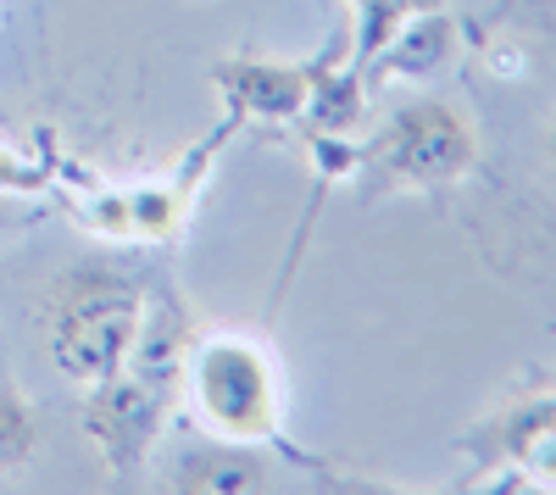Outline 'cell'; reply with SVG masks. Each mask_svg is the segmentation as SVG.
Here are the masks:
<instances>
[{
  "instance_id": "ba28073f",
  "label": "cell",
  "mask_w": 556,
  "mask_h": 495,
  "mask_svg": "<svg viewBox=\"0 0 556 495\" xmlns=\"http://www.w3.org/2000/svg\"><path fill=\"white\" fill-rule=\"evenodd\" d=\"M39 445V423H34V407L17 395V390H0V479H12Z\"/></svg>"
},
{
  "instance_id": "9c48e42d",
  "label": "cell",
  "mask_w": 556,
  "mask_h": 495,
  "mask_svg": "<svg viewBox=\"0 0 556 495\" xmlns=\"http://www.w3.org/2000/svg\"><path fill=\"white\" fill-rule=\"evenodd\" d=\"M351 7H362V45H356V62H374L390 34L412 17V12H424L434 7V0H351Z\"/></svg>"
},
{
  "instance_id": "30bf717a",
  "label": "cell",
  "mask_w": 556,
  "mask_h": 495,
  "mask_svg": "<svg viewBox=\"0 0 556 495\" xmlns=\"http://www.w3.org/2000/svg\"><path fill=\"white\" fill-rule=\"evenodd\" d=\"M551 156H556V134H551Z\"/></svg>"
},
{
  "instance_id": "6da1fadb",
  "label": "cell",
  "mask_w": 556,
  "mask_h": 495,
  "mask_svg": "<svg viewBox=\"0 0 556 495\" xmlns=\"http://www.w3.org/2000/svg\"><path fill=\"white\" fill-rule=\"evenodd\" d=\"M146 334V290L106 267L67 274L51 295V356L73 384H101L123 373Z\"/></svg>"
},
{
  "instance_id": "52a82bcc",
  "label": "cell",
  "mask_w": 556,
  "mask_h": 495,
  "mask_svg": "<svg viewBox=\"0 0 556 495\" xmlns=\"http://www.w3.org/2000/svg\"><path fill=\"white\" fill-rule=\"evenodd\" d=\"M173 484L184 495H245V490H267V473H262V462L245 452V445L223 440V445L195 452L190 462L173 473Z\"/></svg>"
},
{
  "instance_id": "277c9868",
  "label": "cell",
  "mask_w": 556,
  "mask_h": 495,
  "mask_svg": "<svg viewBox=\"0 0 556 495\" xmlns=\"http://www.w3.org/2000/svg\"><path fill=\"white\" fill-rule=\"evenodd\" d=\"M89 390H96L89 407H84L89 440H96V452L106 457L112 473H134L139 462H146L156 429H162V384L151 373L123 368V373L89 384Z\"/></svg>"
},
{
  "instance_id": "8fae6325",
  "label": "cell",
  "mask_w": 556,
  "mask_h": 495,
  "mask_svg": "<svg viewBox=\"0 0 556 495\" xmlns=\"http://www.w3.org/2000/svg\"><path fill=\"white\" fill-rule=\"evenodd\" d=\"M0 217H7V206H0Z\"/></svg>"
},
{
  "instance_id": "5b68a950",
  "label": "cell",
  "mask_w": 556,
  "mask_h": 495,
  "mask_svg": "<svg viewBox=\"0 0 556 495\" xmlns=\"http://www.w3.org/2000/svg\"><path fill=\"white\" fill-rule=\"evenodd\" d=\"M217 84L228 89L235 112L245 117H295L312 101L317 67H278V62H228L217 67Z\"/></svg>"
},
{
  "instance_id": "7a4b0ae2",
  "label": "cell",
  "mask_w": 556,
  "mask_h": 495,
  "mask_svg": "<svg viewBox=\"0 0 556 495\" xmlns=\"http://www.w3.org/2000/svg\"><path fill=\"white\" fill-rule=\"evenodd\" d=\"M190 401L201 423L217 440L235 445H267L278 440V418H285V384H278L273 351L251 334H206L190 351Z\"/></svg>"
},
{
  "instance_id": "3957f363",
  "label": "cell",
  "mask_w": 556,
  "mask_h": 495,
  "mask_svg": "<svg viewBox=\"0 0 556 495\" xmlns=\"http://www.w3.org/2000/svg\"><path fill=\"white\" fill-rule=\"evenodd\" d=\"M479 162V134L445 101H412L390 117V128L374 140V167L401 190H440L468 178Z\"/></svg>"
},
{
  "instance_id": "8992f818",
  "label": "cell",
  "mask_w": 556,
  "mask_h": 495,
  "mask_svg": "<svg viewBox=\"0 0 556 495\" xmlns=\"http://www.w3.org/2000/svg\"><path fill=\"white\" fill-rule=\"evenodd\" d=\"M456 51V23L440 12V7H424V12H412L395 34H390V45L374 56L384 73H434L445 56Z\"/></svg>"
}]
</instances>
